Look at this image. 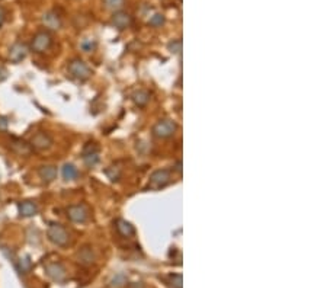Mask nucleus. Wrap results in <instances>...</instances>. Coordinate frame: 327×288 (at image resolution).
Listing matches in <instances>:
<instances>
[{
    "label": "nucleus",
    "instance_id": "nucleus-4",
    "mask_svg": "<svg viewBox=\"0 0 327 288\" xmlns=\"http://www.w3.org/2000/svg\"><path fill=\"white\" fill-rule=\"evenodd\" d=\"M172 182V172L169 169H157L150 175L149 188L153 191H159L166 188Z\"/></svg>",
    "mask_w": 327,
    "mask_h": 288
},
{
    "label": "nucleus",
    "instance_id": "nucleus-13",
    "mask_svg": "<svg viewBox=\"0 0 327 288\" xmlns=\"http://www.w3.org/2000/svg\"><path fill=\"white\" fill-rule=\"evenodd\" d=\"M9 149L12 150L14 153H16L18 156H30L32 153V149H31L30 143L21 140V138H16V137H12L11 141H9Z\"/></svg>",
    "mask_w": 327,
    "mask_h": 288
},
{
    "label": "nucleus",
    "instance_id": "nucleus-22",
    "mask_svg": "<svg viewBox=\"0 0 327 288\" xmlns=\"http://www.w3.org/2000/svg\"><path fill=\"white\" fill-rule=\"evenodd\" d=\"M106 176L112 181V182H117L121 179V169L118 166H111L105 170Z\"/></svg>",
    "mask_w": 327,
    "mask_h": 288
},
{
    "label": "nucleus",
    "instance_id": "nucleus-27",
    "mask_svg": "<svg viewBox=\"0 0 327 288\" xmlns=\"http://www.w3.org/2000/svg\"><path fill=\"white\" fill-rule=\"evenodd\" d=\"M124 3H125V0H109V8L115 9V12H118L122 9Z\"/></svg>",
    "mask_w": 327,
    "mask_h": 288
},
{
    "label": "nucleus",
    "instance_id": "nucleus-9",
    "mask_svg": "<svg viewBox=\"0 0 327 288\" xmlns=\"http://www.w3.org/2000/svg\"><path fill=\"white\" fill-rule=\"evenodd\" d=\"M82 159L85 162V165L88 167H95L99 160H101V156H99V147L95 144V143H88L85 147H83V152H82Z\"/></svg>",
    "mask_w": 327,
    "mask_h": 288
},
{
    "label": "nucleus",
    "instance_id": "nucleus-6",
    "mask_svg": "<svg viewBox=\"0 0 327 288\" xmlns=\"http://www.w3.org/2000/svg\"><path fill=\"white\" fill-rule=\"evenodd\" d=\"M53 144H54L53 137L45 131H40V133L34 134L30 140L31 149L35 152H48L53 147Z\"/></svg>",
    "mask_w": 327,
    "mask_h": 288
},
{
    "label": "nucleus",
    "instance_id": "nucleus-24",
    "mask_svg": "<svg viewBox=\"0 0 327 288\" xmlns=\"http://www.w3.org/2000/svg\"><path fill=\"white\" fill-rule=\"evenodd\" d=\"M167 50L172 53V54H180L182 53V41L180 40H173L167 44Z\"/></svg>",
    "mask_w": 327,
    "mask_h": 288
},
{
    "label": "nucleus",
    "instance_id": "nucleus-8",
    "mask_svg": "<svg viewBox=\"0 0 327 288\" xmlns=\"http://www.w3.org/2000/svg\"><path fill=\"white\" fill-rule=\"evenodd\" d=\"M45 273L54 282H64L67 279V271L61 262H48L44 266Z\"/></svg>",
    "mask_w": 327,
    "mask_h": 288
},
{
    "label": "nucleus",
    "instance_id": "nucleus-21",
    "mask_svg": "<svg viewBox=\"0 0 327 288\" xmlns=\"http://www.w3.org/2000/svg\"><path fill=\"white\" fill-rule=\"evenodd\" d=\"M167 284L170 288H183V278L180 273H170L167 276Z\"/></svg>",
    "mask_w": 327,
    "mask_h": 288
},
{
    "label": "nucleus",
    "instance_id": "nucleus-18",
    "mask_svg": "<svg viewBox=\"0 0 327 288\" xmlns=\"http://www.w3.org/2000/svg\"><path fill=\"white\" fill-rule=\"evenodd\" d=\"M61 175H63L64 181L70 182V181H76L80 176V172H79V169L73 163H66L63 166V169H61Z\"/></svg>",
    "mask_w": 327,
    "mask_h": 288
},
{
    "label": "nucleus",
    "instance_id": "nucleus-28",
    "mask_svg": "<svg viewBox=\"0 0 327 288\" xmlns=\"http://www.w3.org/2000/svg\"><path fill=\"white\" fill-rule=\"evenodd\" d=\"M8 127H9V121H8V118H6V117H3V115H0V131H6V130H8Z\"/></svg>",
    "mask_w": 327,
    "mask_h": 288
},
{
    "label": "nucleus",
    "instance_id": "nucleus-16",
    "mask_svg": "<svg viewBox=\"0 0 327 288\" xmlns=\"http://www.w3.org/2000/svg\"><path fill=\"white\" fill-rule=\"evenodd\" d=\"M57 173H59V170H57V166H54V165H45V166H41L38 169V175L43 179V182L45 183L53 182L57 178Z\"/></svg>",
    "mask_w": 327,
    "mask_h": 288
},
{
    "label": "nucleus",
    "instance_id": "nucleus-30",
    "mask_svg": "<svg viewBox=\"0 0 327 288\" xmlns=\"http://www.w3.org/2000/svg\"><path fill=\"white\" fill-rule=\"evenodd\" d=\"M130 288H144V285L141 282H134V284H130Z\"/></svg>",
    "mask_w": 327,
    "mask_h": 288
},
{
    "label": "nucleus",
    "instance_id": "nucleus-2",
    "mask_svg": "<svg viewBox=\"0 0 327 288\" xmlns=\"http://www.w3.org/2000/svg\"><path fill=\"white\" fill-rule=\"evenodd\" d=\"M53 43H54V38L50 31H40L32 37L30 48L37 54H43L53 47Z\"/></svg>",
    "mask_w": 327,
    "mask_h": 288
},
{
    "label": "nucleus",
    "instance_id": "nucleus-11",
    "mask_svg": "<svg viewBox=\"0 0 327 288\" xmlns=\"http://www.w3.org/2000/svg\"><path fill=\"white\" fill-rule=\"evenodd\" d=\"M111 24L119 31L128 30L131 28V25L134 24V19L133 16L130 15L128 12H124V11H118L112 15V19H111Z\"/></svg>",
    "mask_w": 327,
    "mask_h": 288
},
{
    "label": "nucleus",
    "instance_id": "nucleus-29",
    "mask_svg": "<svg viewBox=\"0 0 327 288\" xmlns=\"http://www.w3.org/2000/svg\"><path fill=\"white\" fill-rule=\"evenodd\" d=\"M5 21H6V11H5V8L0 6V28L3 27Z\"/></svg>",
    "mask_w": 327,
    "mask_h": 288
},
{
    "label": "nucleus",
    "instance_id": "nucleus-3",
    "mask_svg": "<svg viewBox=\"0 0 327 288\" xmlns=\"http://www.w3.org/2000/svg\"><path fill=\"white\" fill-rule=\"evenodd\" d=\"M67 70H69L70 76L76 79V80H80V82H85L92 76V69L80 59H73L70 61L69 66H67Z\"/></svg>",
    "mask_w": 327,
    "mask_h": 288
},
{
    "label": "nucleus",
    "instance_id": "nucleus-14",
    "mask_svg": "<svg viewBox=\"0 0 327 288\" xmlns=\"http://www.w3.org/2000/svg\"><path fill=\"white\" fill-rule=\"evenodd\" d=\"M38 211H40V208H38L37 202H34V201H22V202H19V205H18V212H19V215L24 217V218L34 217V215L38 214Z\"/></svg>",
    "mask_w": 327,
    "mask_h": 288
},
{
    "label": "nucleus",
    "instance_id": "nucleus-23",
    "mask_svg": "<svg viewBox=\"0 0 327 288\" xmlns=\"http://www.w3.org/2000/svg\"><path fill=\"white\" fill-rule=\"evenodd\" d=\"M164 22H166L164 15H162V14H156V15H153L150 18L149 25L150 27H153V28H160V27H163Z\"/></svg>",
    "mask_w": 327,
    "mask_h": 288
},
{
    "label": "nucleus",
    "instance_id": "nucleus-10",
    "mask_svg": "<svg viewBox=\"0 0 327 288\" xmlns=\"http://www.w3.org/2000/svg\"><path fill=\"white\" fill-rule=\"evenodd\" d=\"M28 53H30V47L27 46L25 43H21V41H16L14 46L9 48V61L11 63H21L22 60H25L27 59V56H28Z\"/></svg>",
    "mask_w": 327,
    "mask_h": 288
},
{
    "label": "nucleus",
    "instance_id": "nucleus-1",
    "mask_svg": "<svg viewBox=\"0 0 327 288\" xmlns=\"http://www.w3.org/2000/svg\"><path fill=\"white\" fill-rule=\"evenodd\" d=\"M47 237L50 242L59 247H67L70 244V233L67 231V228L59 223H51L48 226Z\"/></svg>",
    "mask_w": 327,
    "mask_h": 288
},
{
    "label": "nucleus",
    "instance_id": "nucleus-15",
    "mask_svg": "<svg viewBox=\"0 0 327 288\" xmlns=\"http://www.w3.org/2000/svg\"><path fill=\"white\" fill-rule=\"evenodd\" d=\"M76 259L80 265L83 266H89L95 262V252L90 246H83L77 253H76Z\"/></svg>",
    "mask_w": 327,
    "mask_h": 288
},
{
    "label": "nucleus",
    "instance_id": "nucleus-20",
    "mask_svg": "<svg viewBox=\"0 0 327 288\" xmlns=\"http://www.w3.org/2000/svg\"><path fill=\"white\" fill-rule=\"evenodd\" d=\"M14 262H15V265L18 266V269L22 273H28L32 269V262H31L30 256H24V258H21L19 260H14Z\"/></svg>",
    "mask_w": 327,
    "mask_h": 288
},
{
    "label": "nucleus",
    "instance_id": "nucleus-25",
    "mask_svg": "<svg viewBox=\"0 0 327 288\" xmlns=\"http://www.w3.org/2000/svg\"><path fill=\"white\" fill-rule=\"evenodd\" d=\"M124 284H127V276L124 275V273H118V275H115V278L112 279V282H111V285L115 288L122 287Z\"/></svg>",
    "mask_w": 327,
    "mask_h": 288
},
{
    "label": "nucleus",
    "instance_id": "nucleus-5",
    "mask_svg": "<svg viewBox=\"0 0 327 288\" xmlns=\"http://www.w3.org/2000/svg\"><path fill=\"white\" fill-rule=\"evenodd\" d=\"M176 131H178V124L169 118L157 121L153 127V136L157 138H169V137L175 136Z\"/></svg>",
    "mask_w": 327,
    "mask_h": 288
},
{
    "label": "nucleus",
    "instance_id": "nucleus-26",
    "mask_svg": "<svg viewBox=\"0 0 327 288\" xmlns=\"http://www.w3.org/2000/svg\"><path fill=\"white\" fill-rule=\"evenodd\" d=\"M80 47H82L83 51L90 53V51H93V50L96 48V41H93V40H85V41L80 44Z\"/></svg>",
    "mask_w": 327,
    "mask_h": 288
},
{
    "label": "nucleus",
    "instance_id": "nucleus-12",
    "mask_svg": "<svg viewBox=\"0 0 327 288\" xmlns=\"http://www.w3.org/2000/svg\"><path fill=\"white\" fill-rule=\"evenodd\" d=\"M43 25L45 31H57L63 27V19L56 11H48L43 15Z\"/></svg>",
    "mask_w": 327,
    "mask_h": 288
},
{
    "label": "nucleus",
    "instance_id": "nucleus-19",
    "mask_svg": "<svg viewBox=\"0 0 327 288\" xmlns=\"http://www.w3.org/2000/svg\"><path fill=\"white\" fill-rule=\"evenodd\" d=\"M133 101H134L135 105L143 108L150 102V93L147 91H144V89H140V91L133 93Z\"/></svg>",
    "mask_w": 327,
    "mask_h": 288
},
{
    "label": "nucleus",
    "instance_id": "nucleus-17",
    "mask_svg": "<svg viewBox=\"0 0 327 288\" xmlns=\"http://www.w3.org/2000/svg\"><path fill=\"white\" fill-rule=\"evenodd\" d=\"M115 227H117V231H118L122 237H127V239H128V237H133L135 234L134 226H133L130 221L124 220V218H118V220L115 221Z\"/></svg>",
    "mask_w": 327,
    "mask_h": 288
},
{
    "label": "nucleus",
    "instance_id": "nucleus-7",
    "mask_svg": "<svg viewBox=\"0 0 327 288\" xmlns=\"http://www.w3.org/2000/svg\"><path fill=\"white\" fill-rule=\"evenodd\" d=\"M90 217L89 208L85 204H75L67 208V218L73 223L85 224Z\"/></svg>",
    "mask_w": 327,
    "mask_h": 288
}]
</instances>
